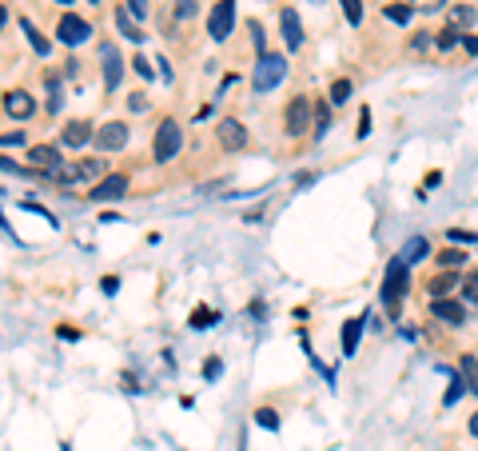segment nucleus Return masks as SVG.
Here are the masks:
<instances>
[{
  "label": "nucleus",
  "instance_id": "f257e3e1",
  "mask_svg": "<svg viewBox=\"0 0 478 451\" xmlns=\"http://www.w3.org/2000/svg\"><path fill=\"white\" fill-rule=\"evenodd\" d=\"M407 291H411V268L395 256L391 264H387L382 288H379V300H382V307H387L391 320H398V307H402V300H407Z\"/></svg>",
  "mask_w": 478,
  "mask_h": 451
},
{
  "label": "nucleus",
  "instance_id": "f03ea898",
  "mask_svg": "<svg viewBox=\"0 0 478 451\" xmlns=\"http://www.w3.org/2000/svg\"><path fill=\"white\" fill-rule=\"evenodd\" d=\"M287 76V56L283 52H263L259 60H255V72H251V84L255 92H271V88H279Z\"/></svg>",
  "mask_w": 478,
  "mask_h": 451
},
{
  "label": "nucleus",
  "instance_id": "7ed1b4c3",
  "mask_svg": "<svg viewBox=\"0 0 478 451\" xmlns=\"http://www.w3.org/2000/svg\"><path fill=\"white\" fill-rule=\"evenodd\" d=\"M311 120H315V100L311 96H291L287 100V112H283V132L291 140H299L303 132H311Z\"/></svg>",
  "mask_w": 478,
  "mask_h": 451
},
{
  "label": "nucleus",
  "instance_id": "20e7f679",
  "mask_svg": "<svg viewBox=\"0 0 478 451\" xmlns=\"http://www.w3.org/2000/svg\"><path fill=\"white\" fill-rule=\"evenodd\" d=\"M179 148H184V128L175 124L172 116L168 120H159V128H156V144H152V160L156 164H168L179 156Z\"/></svg>",
  "mask_w": 478,
  "mask_h": 451
},
{
  "label": "nucleus",
  "instance_id": "39448f33",
  "mask_svg": "<svg viewBox=\"0 0 478 451\" xmlns=\"http://www.w3.org/2000/svg\"><path fill=\"white\" fill-rule=\"evenodd\" d=\"M231 28H236V0H215L211 12H207V36L215 44H223L231 36Z\"/></svg>",
  "mask_w": 478,
  "mask_h": 451
},
{
  "label": "nucleus",
  "instance_id": "423d86ee",
  "mask_svg": "<svg viewBox=\"0 0 478 451\" xmlns=\"http://www.w3.org/2000/svg\"><path fill=\"white\" fill-rule=\"evenodd\" d=\"M430 320L446 323V327H466V320H470V312H466V304L462 300H430Z\"/></svg>",
  "mask_w": 478,
  "mask_h": 451
},
{
  "label": "nucleus",
  "instance_id": "0eeeda50",
  "mask_svg": "<svg viewBox=\"0 0 478 451\" xmlns=\"http://www.w3.org/2000/svg\"><path fill=\"white\" fill-rule=\"evenodd\" d=\"M56 36H60V44L76 49V44H84V40L92 36V24H88V20H80L76 12H64L60 24H56Z\"/></svg>",
  "mask_w": 478,
  "mask_h": 451
},
{
  "label": "nucleus",
  "instance_id": "6e6552de",
  "mask_svg": "<svg viewBox=\"0 0 478 451\" xmlns=\"http://www.w3.org/2000/svg\"><path fill=\"white\" fill-rule=\"evenodd\" d=\"M215 136H220L223 152H243V148H247V128L239 124L236 116H223L220 124H215Z\"/></svg>",
  "mask_w": 478,
  "mask_h": 451
},
{
  "label": "nucleus",
  "instance_id": "1a4fd4ad",
  "mask_svg": "<svg viewBox=\"0 0 478 451\" xmlns=\"http://www.w3.org/2000/svg\"><path fill=\"white\" fill-rule=\"evenodd\" d=\"M124 192H127V176L124 172H112V176H104L92 192H88V200H92V204H112V200H124Z\"/></svg>",
  "mask_w": 478,
  "mask_h": 451
},
{
  "label": "nucleus",
  "instance_id": "9d476101",
  "mask_svg": "<svg viewBox=\"0 0 478 451\" xmlns=\"http://www.w3.org/2000/svg\"><path fill=\"white\" fill-rule=\"evenodd\" d=\"M124 144H127V124L124 120H108V124L96 128V148H100V152H120Z\"/></svg>",
  "mask_w": 478,
  "mask_h": 451
},
{
  "label": "nucleus",
  "instance_id": "9b49d317",
  "mask_svg": "<svg viewBox=\"0 0 478 451\" xmlns=\"http://www.w3.org/2000/svg\"><path fill=\"white\" fill-rule=\"evenodd\" d=\"M28 164H36V172H40V176H52L56 168H64L60 148H56V144H32L28 148Z\"/></svg>",
  "mask_w": 478,
  "mask_h": 451
},
{
  "label": "nucleus",
  "instance_id": "f8f14e48",
  "mask_svg": "<svg viewBox=\"0 0 478 451\" xmlns=\"http://www.w3.org/2000/svg\"><path fill=\"white\" fill-rule=\"evenodd\" d=\"M279 33H283L287 52L303 49V24H299V12H295V8H283V12H279Z\"/></svg>",
  "mask_w": 478,
  "mask_h": 451
},
{
  "label": "nucleus",
  "instance_id": "ddd939ff",
  "mask_svg": "<svg viewBox=\"0 0 478 451\" xmlns=\"http://www.w3.org/2000/svg\"><path fill=\"white\" fill-rule=\"evenodd\" d=\"M100 56H104V88H108V92H116V88H120V80H124V56L112 49V44H104V49H100Z\"/></svg>",
  "mask_w": 478,
  "mask_h": 451
},
{
  "label": "nucleus",
  "instance_id": "4468645a",
  "mask_svg": "<svg viewBox=\"0 0 478 451\" xmlns=\"http://www.w3.org/2000/svg\"><path fill=\"white\" fill-rule=\"evenodd\" d=\"M88 140H96V128L88 124V120H68V124H64L60 144H68V148H84Z\"/></svg>",
  "mask_w": 478,
  "mask_h": 451
},
{
  "label": "nucleus",
  "instance_id": "2eb2a0df",
  "mask_svg": "<svg viewBox=\"0 0 478 451\" xmlns=\"http://www.w3.org/2000/svg\"><path fill=\"white\" fill-rule=\"evenodd\" d=\"M4 112L12 116V120H28V116L36 112V100H32L28 92L12 88V92H4Z\"/></svg>",
  "mask_w": 478,
  "mask_h": 451
},
{
  "label": "nucleus",
  "instance_id": "dca6fc26",
  "mask_svg": "<svg viewBox=\"0 0 478 451\" xmlns=\"http://www.w3.org/2000/svg\"><path fill=\"white\" fill-rule=\"evenodd\" d=\"M398 259H402L407 268H411V264H423V259H430V240H427V236H411V240L398 248Z\"/></svg>",
  "mask_w": 478,
  "mask_h": 451
},
{
  "label": "nucleus",
  "instance_id": "f3484780",
  "mask_svg": "<svg viewBox=\"0 0 478 451\" xmlns=\"http://www.w3.org/2000/svg\"><path fill=\"white\" fill-rule=\"evenodd\" d=\"M459 284H462V272H439L434 280H427V291H430V300H446Z\"/></svg>",
  "mask_w": 478,
  "mask_h": 451
},
{
  "label": "nucleus",
  "instance_id": "a211bd4d",
  "mask_svg": "<svg viewBox=\"0 0 478 451\" xmlns=\"http://www.w3.org/2000/svg\"><path fill=\"white\" fill-rule=\"evenodd\" d=\"M459 375H462V384H466V395L478 400V355H470V352L459 355Z\"/></svg>",
  "mask_w": 478,
  "mask_h": 451
},
{
  "label": "nucleus",
  "instance_id": "6ab92c4d",
  "mask_svg": "<svg viewBox=\"0 0 478 451\" xmlns=\"http://www.w3.org/2000/svg\"><path fill=\"white\" fill-rule=\"evenodd\" d=\"M363 327H366V316H355V320L343 323V355H355V352H359Z\"/></svg>",
  "mask_w": 478,
  "mask_h": 451
},
{
  "label": "nucleus",
  "instance_id": "aec40b11",
  "mask_svg": "<svg viewBox=\"0 0 478 451\" xmlns=\"http://www.w3.org/2000/svg\"><path fill=\"white\" fill-rule=\"evenodd\" d=\"M466 248H443V252H439V256H434V264H439V268H443V272H466Z\"/></svg>",
  "mask_w": 478,
  "mask_h": 451
},
{
  "label": "nucleus",
  "instance_id": "412c9836",
  "mask_svg": "<svg viewBox=\"0 0 478 451\" xmlns=\"http://www.w3.org/2000/svg\"><path fill=\"white\" fill-rule=\"evenodd\" d=\"M112 20H116V28H120V33H124L127 40H136V44H140V40H143V28H140V24H136V20H132V12H127L124 4H120V8L112 12Z\"/></svg>",
  "mask_w": 478,
  "mask_h": 451
},
{
  "label": "nucleus",
  "instance_id": "4be33fe9",
  "mask_svg": "<svg viewBox=\"0 0 478 451\" xmlns=\"http://www.w3.org/2000/svg\"><path fill=\"white\" fill-rule=\"evenodd\" d=\"M475 20H478L475 4H454V8H450V24H454L459 33H470V28H475Z\"/></svg>",
  "mask_w": 478,
  "mask_h": 451
},
{
  "label": "nucleus",
  "instance_id": "5701e85b",
  "mask_svg": "<svg viewBox=\"0 0 478 451\" xmlns=\"http://www.w3.org/2000/svg\"><path fill=\"white\" fill-rule=\"evenodd\" d=\"M331 132V104L327 100H315V120H311V136L315 140H323Z\"/></svg>",
  "mask_w": 478,
  "mask_h": 451
},
{
  "label": "nucleus",
  "instance_id": "b1692460",
  "mask_svg": "<svg viewBox=\"0 0 478 451\" xmlns=\"http://www.w3.org/2000/svg\"><path fill=\"white\" fill-rule=\"evenodd\" d=\"M215 320H220V312H215V307H195V312H191L188 316V323L191 327H195V332H204V327H215Z\"/></svg>",
  "mask_w": 478,
  "mask_h": 451
},
{
  "label": "nucleus",
  "instance_id": "393cba45",
  "mask_svg": "<svg viewBox=\"0 0 478 451\" xmlns=\"http://www.w3.org/2000/svg\"><path fill=\"white\" fill-rule=\"evenodd\" d=\"M20 28H24V36H28V44H32V52H36V56H48V52H52V44H48L44 36L32 28V20H28V17H20Z\"/></svg>",
  "mask_w": 478,
  "mask_h": 451
},
{
  "label": "nucleus",
  "instance_id": "a878e982",
  "mask_svg": "<svg viewBox=\"0 0 478 451\" xmlns=\"http://www.w3.org/2000/svg\"><path fill=\"white\" fill-rule=\"evenodd\" d=\"M459 44H462V33L454 24H446L443 33H434V49L439 52H450V49H459Z\"/></svg>",
  "mask_w": 478,
  "mask_h": 451
},
{
  "label": "nucleus",
  "instance_id": "bb28decb",
  "mask_svg": "<svg viewBox=\"0 0 478 451\" xmlns=\"http://www.w3.org/2000/svg\"><path fill=\"white\" fill-rule=\"evenodd\" d=\"M459 291H462V300H466V304H478V268H466V272H462Z\"/></svg>",
  "mask_w": 478,
  "mask_h": 451
},
{
  "label": "nucleus",
  "instance_id": "cd10ccee",
  "mask_svg": "<svg viewBox=\"0 0 478 451\" xmlns=\"http://www.w3.org/2000/svg\"><path fill=\"white\" fill-rule=\"evenodd\" d=\"M351 92H355V84L343 76V80H335V84H331V96H327V104H331V108H343V104L351 100Z\"/></svg>",
  "mask_w": 478,
  "mask_h": 451
},
{
  "label": "nucleus",
  "instance_id": "c85d7f7f",
  "mask_svg": "<svg viewBox=\"0 0 478 451\" xmlns=\"http://www.w3.org/2000/svg\"><path fill=\"white\" fill-rule=\"evenodd\" d=\"M44 92H48V112H60V104H64V96H60V76H44Z\"/></svg>",
  "mask_w": 478,
  "mask_h": 451
},
{
  "label": "nucleus",
  "instance_id": "c756f323",
  "mask_svg": "<svg viewBox=\"0 0 478 451\" xmlns=\"http://www.w3.org/2000/svg\"><path fill=\"white\" fill-rule=\"evenodd\" d=\"M96 176H104V160H76V180L84 184V180H96Z\"/></svg>",
  "mask_w": 478,
  "mask_h": 451
},
{
  "label": "nucleus",
  "instance_id": "7c9ffc66",
  "mask_svg": "<svg viewBox=\"0 0 478 451\" xmlns=\"http://www.w3.org/2000/svg\"><path fill=\"white\" fill-rule=\"evenodd\" d=\"M462 395H466V384H462L459 371H450V387H446V395H443V407H454Z\"/></svg>",
  "mask_w": 478,
  "mask_h": 451
},
{
  "label": "nucleus",
  "instance_id": "2f4dec72",
  "mask_svg": "<svg viewBox=\"0 0 478 451\" xmlns=\"http://www.w3.org/2000/svg\"><path fill=\"white\" fill-rule=\"evenodd\" d=\"M343 4V17H347L351 28H359L363 24V0H339Z\"/></svg>",
  "mask_w": 478,
  "mask_h": 451
},
{
  "label": "nucleus",
  "instance_id": "473e14b6",
  "mask_svg": "<svg viewBox=\"0 0 478 451\" xmlns=\"http://www.w3.org/2000/svg\"><path fill=\"white\" fill-rule=\"evenodd\" d=\"M382 17L395 20V24H407V20L414 17V8H411V4H387V8H382Z\"/></svg>",
  "mask_w": 478,
  "mask_h": 451
},
{
  "label": "nucleus",
  "instance_id": "72a5a7b5",
  "mask_svg": "<svg viewBox=\"0 0 478 451\" xmlns=\"http://www.w3.org/2000/svg\"><path fill=\"white\" fill-rule=\"evenodd\" d=\"M251 419L259 423V427H267V432H279V411H275V407H259Z\"/></svg>",
  "mask_w": 478,
  "mask_h": 451
},
{
  "label": "nucleus",
  "instance_id": "f704fd0d",
  "mask_svg": "<svg viewBox=\"0 0 478 451\" xmlns=\"http://www.w3.org/2000/svg\"><path fill=\"white\" fill-rule=\"evenodd\" d=\"M132 68H136V76H143V80H156V68L148 65V56H143V52L132 60Z\"/></svg>",
  "mask_w": 478,
  "mask_h": 451
},
{
  "label": "nucleus",
  "instance_id": "c9c22d12",
  "mask_svg": "<svg viewBox=\"0 0 478 451\" xmlns=\"http://www.w3.org/2000/svg\"><path fill=\"white\" fill-rule=\"evenodd\" d=\"M446 240H450V244H462V248H466V244H478V236H475V232H459V228H450V232H446Z\"/></svg>",
  "mask_w": 478,
  "mask_h": 451
},
{
  "label": "nucleus",
  "instance_id": "e433bc0d",
  "mask_svg": "<svg viewBox=\"0 0 478 451\" xmlns=\"http://www.w3.org/2000/svg\"><path fill=\"white\" fill-rule=\"evenodd\" d=\"M411 49H414V52H427V49H434V36H430V33H414Z\"/></svg>",
  "mask_w": 478,
  "mask_h": 451
},
{
  "label": "nucleus",
  "instance_id": "4c0bfd02",
  "mask_svg": "<svg viewBox=\"0 0 478 451\" xmlns=\"http://www.w3.org/2000/svg\"><path fill=\"white\" fill-rule=\"evenodd\" d=\"M179 20H188V17H195V0H175V8H172Z\"/></svg>",
  "mask_w": 478,
  "mask_h": 451
},
{
  "label": "nucleus",
  "instance_id": "58836bf2",
  "mask_svg": "<svg viewBox=\"0 0 478 451\" xmlns=\"http://www.w3.org/2000/svg\"><path fill=\"white\" fill-rule=\"evenodd\" d=\"M0 172H16V176H32V168H20L16 160H8V156H0Z\"/></svg>",
  "mask_w": 478,
  "mask_h": 451
},
{
  "label": "nucleus",
  "instance_id": "ea45409f",
  "mask_svg": "<svg viewBox=\"0 0 478 451\" xmlns=\"http://www.w3.org/2000/svg\"><path fill=\"white\" fill-rule=\"evenodd\" d=\"M124 8H127V12H132L136 20L148 17V0H124Z\"/></svg>",
  "mask_w": 478,
  "mask_h": 451
},
{
  "label": "nucleus",
  "instance_id": "a19ab883",
  "mask_svg": "<svg viewBox=\"0 0 478 451\" xmlns=\"http://www.w3.org/2000/svg\"><path fill=\"white\" fill-rule=\"evenodd\" d=\"M355 136H359V140H366V136H371V108H363V112H359V132H355Z\"/></svg>",
  "mask_w": 478,
  "mask_h": 451
},
{
  "label": "nucleus",
  "instance_id": "79ce46f5",
  "mask_svg": "<svg viewBox=\"0 0 478 451\" xmlns=\"http://www.w3.org/2000/svg\"><path fill=\"white\" fill-rule=\"evenodd\" d=\"M24 144V132H4L0 136V148H20Z\"/></svg>",
  "mask_w": 478,
  "mask_h": 451
},
{
  "label": "nucleus",
  "instance_id": "37998d69",
  "mask_svg": "<svg viewBox=\"0 0 478 451\" xmlns=\"http://www.w3.org/2000/svg\"><path fill=\"white\" fill-rule=\"evenodd\" d=\"M247 28H251V40H255V49H259V56H263V52H267V40H263V28H259V24H247Z\"/></svg>",
  "mask_w": 478,
  "mask_h": 451
},
{
  "label": "nucleus",
  "instance_id": "c03bdc74",
  "mask_svg": "<svg viewBox=\"0 0 478 451\" xmlns=\"http://www.w3.org/2000/svg\"><path fill=\"white\" fill-rule=\"evenodd\" d=\"M220 375H223V364L220 359H207L204 364V380H220Z\"/></svg>",
  "mask_w": 478,
  "mask_h": 451
},
{
  "label": "nucleus",
  "instance_id": "a18cd8bd",
  "mask_svg": "<svg viewBox=\"0 0 478 451\" xmlns=\"http://www.w3.org/2000/svg\"><path fill=\"white\" fill-rule=\"evenodd\" d=\"M100 288H104V296H116V291H120V275H104Z\"/></svg>",
  "mask_w": 478,
  "mask_h": 451
},
{
  "label": "nucleus",
  "instance_id": "49530a36",
  "mask_svg": "<svg viewBox=\"0 0 478 451\" xmlns=\"http://www.w3.org/2000/svg\"><path fill=\"white\" fill-rule=\"evenodd\" d=\"M127 108H132V112H148V100H143V92L127 96Z\"/></svg>",
  "mask_w": 478,
  "mask_h": 451
},
{
  "label": "nucleus",
  "instance_id": "de8ad7c7",
  "mask_svg": "<svg viewBox=\"0 0 478 451\" xmlns=\"http://www.w3.org/2000/svg\"><path fill=\"white\" fill-rule=\"evenodd\" d=\"M462 49H466V56H478V36L462 33Z\"/></svg>",
  "mask_w": 478,
  "mask_h": 451
},
{
  "label": "nucleus",
  "instance_id": "09e8293b",
  "mask_svg": "<svg viewBox=\"0 0 478 451\" xmlns=\"http://www.w3.org/2000/svg\"><path fill=\"white\" fill-rule=\"evenodd\" d=\"M156 68H159V76H163V80L172 84V65H168V56H159V60H156Z\"/></svg>",
  "mask_w": 478,
  "mask_h": 451
},
{
  "label": "nucleus",
  "instance_id": "8fccbe9b",
  "mask_svg": "<svg viewBox=\"0 0 478 451\" xmlns=\"http://www.w3.org/2000/svg\"><path fill=\"white\" fill-rule=\"evenodd\" d=\"M4 24H8V8H4V4H0V28H4Z\"/></svg>",
  "mask_w": 478,
  "mask_h": 451
},
{
  "label": "nucleus",
  "instance_id": "3c124183",
  "mask_svg": "<svg viewBox=\"0 0 478 451\" xmlns=\"http://www.w3.org/2000/svg\"><path fill=\"white\" fill-rule=\"evenodd\" d=\"M470 432H475V435H478V416H470Z\"/></svg>",
  "mask_w": 478,
  "mask_h": 451
},
{
  "label": "nucleus",
  "instance_id": "603ef678",
  "mask_svg": "<svg viewBox=\"0 0 478 451\" xmlns=\"http://www.w3.org/2000/svg\"><path fill=\"white\" fill-rule=\"evenodd\" d=\"M56 4H72V0H56Z\"/></svg>",
  "mask_w": 478,
  "mask_h": 451
},
{
  "label": "nucleus",
  "instance_id": "864d4df0",
  "mask_svg": "<svg viewBox=\"0 0 478 451\" xmlns=\"http://www.w3.org/2000/svg\"><path fill=\"white\" fill-rule=\"evenodd\" d=\"M88 4H100V0H88Z\"/></svg>",
  "mask_w": 478,
  "mask_h": 451
}]
</instances>
